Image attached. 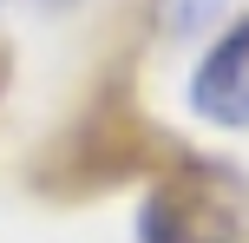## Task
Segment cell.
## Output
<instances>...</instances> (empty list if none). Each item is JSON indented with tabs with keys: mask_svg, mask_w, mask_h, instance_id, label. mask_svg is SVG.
I'll return each mask as SVG.
<instances>
[{
	"mask_svg": "<svg viewBox=\"0 0 249 243\" xmlns=\"http://www.w3.org/2000/svg\"><path fill=\"white\" fill-rule=\"evenodd\" d=\"M249 204L236 191V171H190L151 191L144 243H243Z\"/></svg>",
	"mask_w": 249,
	"mask_h": 243,
	"instance_id": "1",
	"label": "cell"
},
{
	"mask_svg": "<svg viewBox=\"0 0 249 243\" xmlns=\"http://www.w3.org/2000/svg\"><path fill=\"white\" fill-rule=\"evenodd\" d=\"M190 105L223 131H249V20H236L203 53V66L190 73Z\"/></svg>",
	"mask_w": 249,
	"mask_h": 243,
	"instance_id": "2",
	"label": "cell"
}]
</instances>
